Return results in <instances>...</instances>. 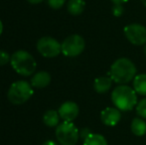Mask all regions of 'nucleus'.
Instances as JSON below:
<instances>
[{"label":"nucleus","instance_id":"6ab92c4d","mask_svg":"<svg viewBox=\"0 0 146 145\" xmlns=\"http://www.w3.org/2000/svg\"><path fill=\"white\" fill-rule=\"evenodd\" d=\"M10 61H11V56L5 51L0 50V67L5 66Z\"/></svg>","mask_w":146,"mask_h":145},{"label":"nucleus","instance_id":"0eeeda50","mask_svg":"<svg viewBox=\"0 0 146 145\" xmlns=\"http://www.w3.org/2000/svg\"><path fill=\"white\" fill-rule=\"evenodd\" d=\"M37 50L45 58H55L62 52V44L52 37H42L37 43Z\"/></svg>","mask_w":146,"mask_h":145},{"label":"nucleus","instance_id":"6e6552de","mask_svg":"<svg viewBox=\"0 0 146 145\" xmlns=\"http://www.w3.org/2000/svg\"><path fill=\"white\" fill-rule=\"evenodd\" d=\"M124 35L126 39L135 46L146 44V28L139 23H132L124 27Z\"/></svg>","mask_w":146,"mask_h":145},{"label":"nucleus","instance_id":"f8f14e48","mask_svg":"<svg viewBox=\"0 0 146 145\" xmlns=\"http://www.w3.org/2000/svg\"><path fill=\"white\" fill-rule=\"evenodd\" d=\"M112 79L110 77H100L94 79V89L98 93H108L112 85Z\"/></svg>","mask_w":146,"mask_h":145},{"label":"nucleus","instance_id":"cd10ccee","mask_svg":"<svg viewBox=\"0 0 146 145\" xmlns=\"http://www.w3.org/2000/svg\"><path fill=\"white\" fill-rule=\"evenodd\" d=\"M143 51H144V54H145V56H146V44L144 45V49H143Z\"/></svg>","mask_w":146,"mask_h":145},{"label":"nucleus","instance_id":"20e7f679","mask_svg":"<svg viewBox=\"0 0 146 145\" xmlns=\"http://www.w3.org/2000/svg\"><path fill=\"white\" fill-rule=\"evenodd\" d=\"M34 93L31 83L27 81H17L10 85L7 93L8 101L15 105L25 103Z\"/></svg>","mask_w":146,"mask_h":145},{"label":"nucleus","instance_id":"423d86ee","mask_svg":"<svg viewBox=\"0 0 146 145\" xmlns=\"http://www.w3.org/2000/svg\"><path fill=\"white\" fill-rule=\"evenodd\" d=\"M86 48L85 39L81 35L73 34L65 39L62 43V53L66 57L74 58L84 52Z\"/></svg>","mask_w":146,"mask_h":145},{"label":"nucleus","instance_id":"aec40b11","mask_svg":"<svg viewBox=\"0 0 146 145\" xmlns=\"http://www.w3.org/2000/svg\"><path fill=\"white\" fill-rule=\"evenodd\" d=\"M67 0H48V4L52 9L58 10L63 7V5L66 3Z\"/></svg>","mask_w":146,"mask_h":145},{"label":"nucleus","instance_id":"f03ea898","mask_svg":"<svg viewBox=\"0 0 146 145\" xmlns=\"http://www.w3.org/2000/svg\"><path fill=\"white\" fill-rule=\"evenodd\" d=\"M111 101L120 111L132 110L137 105V93L126 85H119L111 93Z\"/></svg>","mask_w":146,"mask_h":145},{"label":"nucleus","instance_id":"a211bd4d","mask_svg":"<svg viewBox=\"0 0 146 145\" xmlns=\"http://www.w3.org/2000/svg\"><path fill=\"white\" fill-rule=\"evenodd\" d=\"M136 113L143 119H146V97L142 99L136 105Z\"/></svg>","mask_w":146,"mask_h":145},{"label":"nucleus","instance_id":"412c9836","mask_svg":"<svg viewBox=\"0 0 146 145\" xmlns=\"http://www.w3.org/2000/svg\"><path fill=\"white\" fill-rule=\"evenodd\" d=\"M111 12L115 17H119L124 13V7H123L122 4H113L111 8Z\"/></svg>","mask_w":146,"mask_h":145},{"label":"nucleus","instance_id":"393cba45","mask_svg":"<svg viewBox=\"0 0 146 145\" xmlns=\"http://www.w3.org/2000/svg\"><path fill=\"white\" fill-rule=\"evenodd\" d=\"M27 1L31 4H40V3H42L44 0H27Z\"/></svg>","mask_w":146,"mask_h":145},{"label":"nucleus","instance_id":"1a4fd4ad","mask_svg":"<svg viewBox=\"0 0 146 145\" xmlns=\"http://www.w3.org/2000/svg\"><path fill=\"white\" fill-rule=\"evenodd\" d=\"M58 112L60 117L64 121L73 122V120H75L79 115L80 109L79 105L74 101H66L59 107Z\"/></svg>","mask_w":146,"mask_h":145},{"label":"nucleus","instance_id":"a878e982","mask_svg":"<svg viewBox=\"0 0 146 145\" xmlns=\"http://www.w3.org/2000/svg\"><path fill=\"white\" fill-rule=\"evenodd\" d=\"M2 32H3V24H2L1 20H0V35L2 34Z\"/></svg>","mask_w":146,"mask_h":145},{"label":"nucleus","instance_id":"ddd939ff","mask_svg":"<svg viewBox=\"0 0 146 145\" xmlns=\"http://www.w3.org/2000/svg\"><path fill=\"white\" fill-rule=\"evenodd\" d=\"M60 114L58 111L54 109L47 110L43 115V122L45 125L49 126V127H56L59 125L60 122Z\"/></svg>","mask_w":146,"mask_h":145},{"label":"nucleus","instance_id":"7ed1b4c3","mask_svg":"<svg viewBox=\"0 0 146 145\" xmlns=\"http://www.w3.org/2000/svg\"><path fill=\"white\" fill-rule=\"evenodd\" d=\"M10 63L13 70L23 77H30L36 71V61L34 57L27 51H16L11 56Z\"/></svg>","mask_w":146,"mask_h":145},{"label":"nucleus","instance_id":"bb28decb","mask_svg":"<svg viewBox=\"0 0 146 145\" xmlns=\"http://www.w3.org/2000/svg\"><path fill=\"white\" fill-rule=\"evenodd\" d=\"M141 1H142V4H143V5H144L145 7H146V0H141Z\"/></svg>","mask_w":146,"mask_h":145},{"label":"nucleus","instance_id":"f3484780","mask_svg":"<svg viewBox=\"0 0 146 145\" xmlns=\"http://www.w3.org/2000/svg\"><path fill=\"white\" fill-rule=\"evenodd\" d=\"M84 145H108V141L102 134L92 133L84 140Z\"/></svg>","mask_w":146,"mask_h":145},{"label":"nucleus","instance_id":"b1692460","mask_svg":"<svg viewBox=\"0 0 146 145\" xmlns=\"http://www.w3.org/2000/svg\"><path fill=\"white\" fill-rule=\"evenodd\" d=\"M42 145H58V144L55 141H53V140H47V141H45Z\"/></svg>","mask_w":146,"mask_h":145},{"label":"nucleus","instance_id":"4be33fe9","mask_svg":"<svg viewBox=\"0 0 146 145\" xmlns=\"http://www.w3.org/2000/svg\"><path fill=\"white\" fill-rule=\"evenodd\" d=\"M92 133V130H90V128L84 127V128H82V129L80 130V138H82L83 140H85L86 138L88 137V136H90Z\"/></svg>","mask_w":146,"mask_h":145},{"label":"nucleus","instance_id":"f257e3e1","mask_svg":"<svg viewBox=\"0 0 146 145\" xmlns=\"http://www.w3.org/2000/svg\"><path fill=\"white\" fill-rule=\"evenodd\" d=\"M136 67L132 61L127 58H119L110 67L108 75L114 83L118 85H126L133 81L136 75Z\"/></svg>","mask_w":146,"mask_h":145},{"label":"nucleus","instance_id":"9d476101","mask_svg":"<svg viewBox=\"0 0 146 145\" xmlns=\"http://www.w3.org/2000/svg\"><path fill=\"white\" fill-rule=\"evenodd\" d=\"M121 111L116 107H106L100 113V120L106 126H114L120 121Z\"/></svg>","mask_w":146,"mask_h":145},{"label":"nucleus","instance_id":"9b49d317","mask_svg":"<svg viewBox=\"0 0 146 145\" xmlns=\"http://www.w3.org/2000/svg\"><path fill=\"white\" fill-rule=\"evenodd\" d=\"M31 85L33 87L36 89H43L47 85H50L51 83V75L48 72L41 71V72L36 73L31 79Z\"/></svg>","mask_w":146,"mask_h":145},{"label":"nucleus","instance_id":"5701e85b","mask_svg":"<svg viewBox=\"0 0 146 145\" xmlns=\"http://www.w3.org/2000/svg\"><path fill=\"white\" fill-rule=\"evenodd\" d=\"M127 1H128V0H111V2L113 4H123Z\"/></svg>","mask_w":146,"mask_h":145},{"label":"nucleus","instance_id":"4468645a","mask_svg":"<svg viewBox=\"0 0 146 145\" xmlns=\"http://www.w3.org/2000/svg\"><path fill=\"white\" fill-rule=\"evenodd\" d=\"M85 0H69L67 4V9L71 15L78 16L82 14L85 10Z\"/></svg>","mask_w":146,"mask_h":145},{"label":"nucleus","instance_id":"39448f33","mask_svg":"<svg viewBox=\"0 0 146 145\" xmlns=\"http://www.w3.org/2000/svg\"><path fill=\"white\" fill-rule=\"evenodd\" d=\"M56 138L61 145H76L80 139V130L73 122L63 121L56 128Z\"/></svg>","mask_w":146,"mask_h":145},{"label":"nucleus","instance_id":"dca6fc26","mask_svg":"<svg viewBox=\"0 0 146 145\" xmlns=\"http://www.w3.org/2000/svg\"><path fill=\"white\" fill-rule=\"evenodd\" d=\"M131 132L136 136H143L146 133V122L143 118L135 117L130 124Z\"/></svg>","mask_w":146,"mask_h":145},{"label":"nucleus","instance_id":"2eb2a0df","mask_svg":"<svg viewBox=\"0 0 146 145\" xmlns=\"http://www.w3.org/2000/svg\"><path fill=\"white\" fill-rule=\"evenodd\" d=\"M133 89L137 95L146 97V73L136 75L133 79Z\"/></svg>","mask_w":146,"mask_h":145}]
</instances>
